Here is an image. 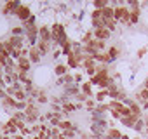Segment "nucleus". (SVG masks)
<instances>
[{"label":"nucleus","instance_id":"obj_23","mask_svg":"<svg viewBox=\"0 0 148 139\" xmlns=\"http://www.w3.org/2000/svg\"><path fill=\"white\" fill-rule=\"evenodd\" d=\"M117 23L119 21H115V19H105V28L110 30V31H115L117 30Z\"/></svg>","mask_w":148,"mask_h":139},{"label":"nucleus","instance_id":"obj_30","mask_svg":"<svg viewBox=\"0 0 148 139\" xmlns=\"http://www.w3.org/2000/svg\"><path fill=\"white\" fill-rule=\"evenodd\" d=\"M59 54H63V52H61V49H56V50L52 52V57H54V59H58V57H59Z\"/></svg>","mask_w":148,"mask_h":139},{"label":"nucleus","instance_id":"obj_16","mask_svg":"<svg viewBox=\"0 0 148 139\" xmlns=\"http://www.w3.org/2000/svg\"><path fill=\"white\" fill-rule=\"evenodd\" d=\"M54 73H56V77H64L66 73H68V66L66 64H56L54 66Z\"/></svg>","mask_w":148,"mask_h":139},{"label":"nucleus","instance_id":"obj_13","mask_svg":"<svg viewBox=\"0 0 148 139\" xmlns=\"http://www.w3.org/2000/svg\"><path fill=\"white\" fill-rule=\"evenodd\" d=\"M106 54H108V57H110L112 61H115V59L120 56V49H119L117 45H110L108 50H106Z\"/></svg>","mask_w":148,"mask_h":139},{"label":"nucleus","instance_id":"obj_18","mask_svg":"<svg viewBox=\"0 0 148 139\" xmlns=\"http://www.w3.org/2000/svg\"><path fill=\"white\" fill-rule=\"evenodd\" d=\"M108 106H110V111H119V113H120V111L125 108V103H120V101H110Z\"/></svg>","mask_w":148,"mask_h":139},{"label":"nucleus","instance_id":"obj_10","mask_svg":"<svg viewBox=\"0 0 148 139\" xmlns=\"http://www.w3.org/2000/svg\"><path fill=\"white\" fill-rule=\"evenodd\" d=\"M80 92H82L86 97H94V92H92V85H91V82H84V84H80Z\"/></svg>","mask_w":148,"mask_h":139},{"label":"nucleus","instance_id":"obj_21","mask_svg":"<svg viewBox=\"0 0 148 139\" xmlns=\"http://www.w3.org/2000/svg\"><path fill=\"white\" fill-rule=\"evenodd\" d=\"M106 5H110L108 0H94V2H92V7H94L96 11H103Z\"/></svg>","mask_w":148,"mask_h":139},{"label":"nucleus","instance_id":"obj_25","mask_svg":"<svg viewBox=\"0 0 148 139\" xmlns=\"http://www.w3.org/2000/svg\"><path fill=\"white\" fill-rule=\"evenodd\" d=\"M38 104H45V103H49V97L45 96V92L44 91H38V96H37V99H35Z\"/></svg>","mask_w":148,"mask_h":139},{"label":"nucleus","instance_id":"obj_17","mask_svg":"<svg viewBox=\"0 0 148 139\" xmlns=\"http://www.w3.org/2000/svg\"><path fill=\"white\" fill-rule=\"evenodd\" d=\"M58 129L63 130V132H64V130H70V129H75V130H77V125H73L70 120H61V122L58 123Z\"/></svg>","mask_w":148,"mask_h":139},{"label":"nucleus","instance_id":"obj_1","mask_svg":"<svg viewBox=\"0 0 148 139\" xmlns=\"http://www.w3.org/2000/svg\"><path fill=\"white\" fill-rule=\"evenodd\" d=\"M21 23H26L33 14H32V11H30V5H25V4H19V7L16 9V14H14Z\"/></svg>","mask_w":148,"mask_h":139},{"label":"nucleus","instance_id":"obj_8","mask_svg":"<svg viewBox=\"0 0 148 139\" xmlns=\"http://www.w3.org/2000/svg\"><path fill=\"white\" fill-rule=\"evenodd\" d=\"M9 42H11L12 47L18 49V50H23V49H25V37H12V35H11Z\"/></svg>","mask_w":148,"mask_h":139},{"label":"nucleus","instance_id":"obj_6","mask_svg":"<svg viewBox=\"0 0 148 139\" xmlns=\"http://www.w3.org/2000/svg\"><path fill=\"white\" fill-rule=\"evenodd\" d=\"M138 120H141V117L132 113L131 117H122V118H120V123L125 125V127H132V129H134V125L138 123Z\"/></svg>","mask_w":148,"mask_h":139},{"label":"nucleus","instance_id":"obj_9","mask_svg":"<svg viewBox=\"0 0 148 139\" xmlns=\"http://www.w3.org/2000/svg\"><path fill=\"white\" fill-rule=\"evenodd\" d=\"M28 57H30L32 64H35V63H40V59H42V54H40V50L37 49V45H35V47H30V54H28Z\"/></svg>","mask_w":148,"mask_h":139},{"label":"nucleus","instance_id":"obj_11","mask_svg":"<svg viewBox=\"0 0 148 139\" xmlns=\"http://www.w3.org/2000/svg\"><path fill=\"white\" fill-rule=\"evenodd\" d=\"M106 97H110V94H108V91H106V89H101V91H98V92L94 94V99H96V103H98V104H103Z\"/></svg>","mask_w":148,"mask_h":139},{"label":"nucleus","instance_id":"obj_22","mask_svg":"<svg viewBox=\"0 0 148 139\" xmlns=\"http://www.w3.org/2000/svg\"><path fill=\"white\" fill-rule=\"evenodd\" d=\"M37 49L40 50V54H42V56H45V54L51 50V44H45V42H38V44H37Z\"/></svg>","mask_w":148,"mask_h":139},{"label":"nucleus","instance_id":"obj_35","mask_svg":"<svg viewBox=\"0 0 148 139\" xmlns=\"http://www.w3.org/2000/svg\"><path fill=\"white\" fill-rule=\"evenodd\" d=\"M120 139H131V137H129L127 134H122V137H120Z\"/></svg>","mask_w":148,"mask_h":139},{"label":"nucleus","instance_id":"obj_28","mask_svg":"<svg viewBox=\"0 0 148 139\" xmlns=\"http://www.w3.org/2000/svg\"><path fill=\"white\" fill-rule=\"evenodd\" d=\"M146 52H148V47H141V49H138V57H143Z\"/></svg>","mask_w":148,"mask_h":139},{"label":"nucleus","instance_id":"obj_24","mask_svg":"<svg viewBox=\"0 0 148 139\" xmlns=\"http://www.w3.org/2000/svg\"><path fill=\"white\" fill-rule=\"evenodd\" d=\"M61 52L64 54V56H68L70 52H71V40H68V42H64V44H61Z\"/></svg>","mask_w":148,"mask_h":139},{"label":"nucleus","instance_id":"obj_33","mask_svg":"<svg viewBox=\"0 0 148 139\" xmlns=\"http://www.w3.org/2000/svg\"><path fill=\"white\" fill-rule=\"evenodd\" d=\"M5 96H7V94H5V91H4V89H2V87H0V99H4V97H5Z\"/></svg>","mask_w":148,"mask_h":139},{"label":"nucleus","instance_id":"obj_20","mask_svg":"<svg viewBox=\"0 0 148 139\" xmlns=\"http://www.w3.org/2000/svg\"><path fill=\"white\" fill-rule=\"evenodd\" d=\"M127 106L131 108V111H132L134 115H139V117H141V111H143L141 104H138V103H134V101H127Z\"/></svg>","mask_w":148,"mask_h":139},{"label":"nucleus","instance_id":"obj_27","mask_svg":"<svg viewBox=\"0 0 148 139\" xmlns=\"http://www.w3.org/2000/svg\"><path fill=\"white\" fill-rule=\"evenodd\" d=\"M63 136H64L66 139H71V137H75V129H70V130H64V132H63Z\"/></svg>","mask_w":148,"mask_h":139},{"label":"nucleus","instance_id":"obj_37","mask_svg":"<svg viewBox=\"0 0 148 139\" xmlns=\"http://www.w3.org/2000/svg\"><path fill=\"white\" fill-rule=\"evenodd\" d=\"M0 139H2V137H0Z\"/></svg>","mask_w":148,"mask_h":139},{"label":"nucleus","instance_id":"obj_5","mask_svg":"<svg viewBox=\"0 0 148 139\" xmlns=\"http://www.w3.org/2000/svg\"><path fill=\"white\" fill-rule=\"evenodd\" d=\"M92 33H94V38H96V40H103V42H106V40L112 37V31H110V30H106V28L92 30Z\"/></svg>","mask_w":148,"mask_h":139},{"label":"nucleus","instance_id":"obj_3","mask_svg":"<svg viewBox=\"0 0 148 139\" xmlns=\"http://www.w3.org/2000/svg\"><path fill=\"white\" fill-rule=\"evenodd\" d=\"M19 7V2H16V0H9V2H5L2 5V14L4 16H11V14H16V9Z\"/></svg>","mask_w":148,"mask_h":139},{"label":"nucleus","instance_id":"obj_19","mask_svg":"<svg viewBox=\"0 0 148 139\" xmlns=\"http://www.w3.org/2000/svg\"><path fill=\"white\" fill-rule=\"evenodd\" d=\"M11 57V54L5 50V47H4V42H0V64H5V61Z\"/></svg>","mask_w":148,"mask_h":139},{"label":"nucleus","instance_id":"obj_26","mask_svg":"<svg viewBox=\"0 0 148 139\" xmlns=\"http://www.w3.org/2000/svg\"><path fill=\"white\" fill-rule=\"evenodd\" d=\"M143 129H145V120L141 118V120H138V123L134 125V130H136V132H141Z\"/></svg>","mask_w":148,"mask_h":139},{"label":"nucleus","instance_id":"obj_4","mask_svg":"<svg viewBox=\"0 0 148 139\" xmlns=\"http://www.w3.org/2000/svg\"><path fill=\"white\" fill-rule=\"evenodd\" d=\"M32 68V61L30 57H21L16 61V72H28Z\"/></svg>","mask_w":148,"mask_h":139},{"label":"nucleus","instance_id":"obj_32","mask_svg":"<svg viewBox=\"0 0 148 139\" xmlns=\"http://www.w3.org/2000/svg\"><path fill=\"white\" fill-rule=\"evenodd\" d=\"M110 113H112V117H113V118H119V120H120V118H122V117H120V113H119V111H110Z\"/></svg>","mask_w":148,"mask_h":139},{"label":"nucleus","instance_id":"obj_29","mask_svg":"<svg viewBox=\"0 0 148 139\" xmlns=\"http://www.w3.org/2000/svg\"><path fill=\"white\" fill-rule=\"evenodd\" d=\"M75 99H77V101H80V103H86V101H87V97H86L82 92H79V94L75 96Z\"/></svg>","mask_w":148,"mask_h":139},{"label":"nucleus","instance_id":"obj_14","mask_svg":"<svg viewBox=\"0 0 148 139\" xmlns=\"http://www.w3.org/2000/svg\"><path fill=\"white\" fill-rule=\"evenodd\" d=\"M96 63H103V64H108V63H112V59L108 57V54L106 52H98L94 57H92Z\"/></svg>","mask_w":148,"mask_h":139},{"label":"nucleus","instance_id":"obj_36","mask_svg":"<svg viewBox=\"0 0 148 139\" xmlns=\"http://www.w3.org/2000/svg\"><path fill=\"white\" fill-rule=\"evenodd\" d=\"M30 139H42V137H40V136H32Z\"/></svg>","mask_w":148,"mask_h":139},{"label":"nucleus","instance_id":"obj_2","mask_svg":"<svg viewBox=\"0 0 148 139\" xmlns=\"http://www.w3.org/2000/svg\"><path fill=\"white\" fill-rule=\"evenodd\" d=\"M38 42H45V44H52V35H51V26L42 25L38 28Z\"/></svg>","mask_w":148,"mask_h":139},{"label":"nucleus","instance_id":"obj_12","mask_svg":"<svg viewBox=\"0 0 148 139\" xmlns=\"http://www.w3.org/2000/svg\"><path fill=\"white\" fill-rule=\"evenodd\" d=\"M113 14H115V7H112V5H106L101 11V18L103 19H113Z\"/></svg>","mask_w":148,"mask_h":139},{"label":"nucleus","instance_id":"obj_7","mask_svg":"<svg viewBox=\"0 0 148 139\" xmlns=\"http://www.w3.org/2000/svg\"><path fill=\"white\" fill-rule=\"evenodd\" d=\"M66 66H68V68H80L82 63L79 61V57L73 54V52H70V54L66 56Z\"/></svg>","mask_w":148,"mask_h":139},{"label":"nucleus","instance_id":"obj_31","mask_svg":"<svg viewBox=\"0 0 148 139\" xmlns=\"http://www.w3.org/2000/svg\"><path fill=\"white\" fill-rule=\"evenodd\" d=\"M73 78H75V84L82 82V75H80V73H77V75H73Z\"/></svg>","mask_w":148,"mask_h":139},{"label":"nucleus","instance_id":"obj_34","mask_svg":"<svg viewBox=\"0 0 148 139\" xmlns=\"http://www.w3.org/2000/svg\"><path fill=\"white\" fill-rule=\"evenodd\" d=\"M143 89H146V91H148V77H146V78H145V82H143Z\"/></svg>","mask_w":148,"mask_h":139},{"label":"nucleus","instance_id":"obj_15","mask_svg":"<svg viewBox=\"0 0 148 139\" xmlns=\"http://www.w3.org/2000/svg\"><path fill=\"white\" fill-rule=\"evenodd\" d=\"M61 110H63V113H64V115H68V113L77 111V104H73V103L66 101V103H63V104H61Z\"/></svg>","mask_w":148,"mask_h":139}]
</instances>
